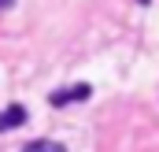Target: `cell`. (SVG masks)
Here are the masks:
<instances>
[{"instance_id":"3957f363","label":"cell","mask_w":159,"mask_h":152,"mask_svg":"<svg viewBox=\"0 0 159 152\" xmlns=\"http://www.w3.org/2000/svg\"><path fill=\"white\" fill-rule=\"evenodd\" d=\"M22 152H67V149H63L59 141H30Z\"/></svg>"},{"instance_id":"7a4b0ae2","label":"cell","mask_w":159,"mask_h":152,"mask_svg":"<svg viewBox=\"0 0 159 152\" xmlns=\"http://www.w3.org/2000/svg\"><path fill=\"white\" fill-rule=\"evenodd\" d=\"M26 122V108L22 104H7L4 112H0V134L4 130H15V126H22Z\"/></svg>"},{"instance_id":"6da1fadb","label":"cell","mask_w":159,"mask_h":152,"mask_svg":"<svg viewBox=\"0 0 159 152\" xmlns=\"http://www.w3.org/2000/svg\"><path fill=\"white\" fill-rule=\"evenodd\" d=\"M93 93V85L89 82H74L70 89H56L52 97H48V104H56V108H63V104H74V100H85Z\"/></svg>"},{"instance_id":"5b68a950","label":"cell","mask_w":159,"mask_h":152,"mask_svg":"<svg viewBox=\"0 0 159 152\" xmlns=\"http://www.w3.org/2000/svg\"><path fill=\"white\" fill-rule=\"evenodd\" d=\"M141 4H148V0H141Z\"/></svg>"},{"instance_id":"277c9868","label":"cell","mask_w":159,"mask_h":152,"mask_svg":"<svg viewBox=\"0 0 159 152\" xmlns=\"http://www.w3.org/2000/svg\"><path fill=\"white\" fill-rule=\"evenodd\" d=\"M11 4H15V0H0V11H4V7H11Z\"/></svg>"}]
</instances>
